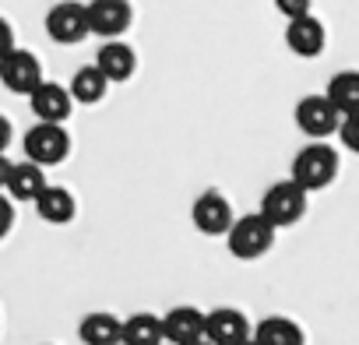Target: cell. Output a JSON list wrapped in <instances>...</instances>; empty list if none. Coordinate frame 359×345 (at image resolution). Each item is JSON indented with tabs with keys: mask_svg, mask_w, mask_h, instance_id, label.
<instances>
[{
	"mask_svg": "<svg viewBox=\"0 0 359 345\" xmlns=\"http://www.w3.org/2000/svg\"><path fill=\"white\" fill-rule=\"evenodd\" d=\"M338 165H341V158H338V151L327 141H310V144H303L296 151L292 169H289V180L299 184L306 194L310 191H324V187L334 184Z\"/></svg>",
	"mask_w": 359,
	"mask_h": 345,
	"instance_id": "obj_1",
	"label": "cell"
},
{
	"mask_svg": "<svg viewBox=\"0 0 359 345\" xmlns=\"http://www.w3.org/2000/svg\"><path fill=\"white\" fill-rule=\"evenodd\" d=\"M275 226L261 215V212H250V215H236L233 229L226 233V247L236 261H257L264 257L271 247H275Z\"/></svg>",
	"mask_w": 359,
	"mask_h": 345,
	"instance_id": "obj_2",
	"label": "cell"
},
{
	"mask_svg": "<svg viewBox=\"0 0 359 345\" xmlns=\"http://www.w3.org/2000/svg\"><path fill=\"white\" fill-rule=\"evenodd\" d=\"M306 198H310V194H306L299 184L278 180V184H271V187L264 191L257 212H261L275 229H289V226H296V222L306 215Z\"/></svg>",
	"mask_w": 359,
	"mask_h": 345,
	"instance_id": "obj_3",
	"label": "cell"
},
{
	"mask_svg": "<svg viewBox=\"0 0 359 345\" xmlns=\"http://www.w3.org/2000/svg\"><path fill=\"white\" fill-rule=\"evenodd\" d=\"M46 36L60 46H78L81 39L92 36L88 25V4L81 0H53V8L46 11Z\"/></svg>",
	"mask_w": 359,
	"mask_h": 345,
	"instance_id": "obj_4",
	"label": "cell"
},
{
	"mask_svg": "<svg viewBox=\"0 0 359 345\" xmlns=\"http://www.w3.org/2000/svg\"><path fill=\"white\" fill-rule=\"evenodd\" d=\"M25 158L50 169V165H60L67 155H71V134L64 123H36L25 130Z\"/></svg>",
	"mask_w": 359,
	"mask_h": 345,
	"instance_id": "obj_5",
	"label": "cell"
},
{
	"mask_svg": "<svg viewBox=\"0 0 359 345\" xmlns=\"http://www.w3.org/2000/svg\"><path fill=\"white\" fill-rule=\"evenodd\" d=\"M43 64L32 50H22L15 46L8 57H0V85L15 95H32L39 85H43Z\"/></svg>",
	"mask_w": 359,
	"mask_h": 345,
	"instance_id": "obj_6",
	"label": "cell"
},
{
	"mask_svg": "<svg viewBox=\"0 0 359 345\" xmlns=\"http://www.w3.org/2000/svg\"><path fill=\"white\" fill-rule=\"evenodd\" d=\"M292 116H296V127L306 137H313V141H327L341 127V113L331 106L327 95H303L296 102V113Z\"/></svg>",
	"mask_w": 359,
	"mask_h": 345,
	"instance_id": "obj_7",
	"label": "cell"
},
{
	"mask_svg": "<svg viewBox=\"0 0 359 345\" xmlns=\"http://www.w3.org/2000/svg\"><path fill=\"white\" fill-rule=\"evenodd\" d=\"M191 222H194V229L205 233V236H226V233L233 229V222H236V212H233V205H229L226 194L205 191V194H198V201L191 205Z\"/></svg>",
	"mask_w": 359,
	"mask_h": 345,
	"instance_id": "obj_8",
	"label": "cell"
},
{
	"mask_svg": "<svg viewBox=\"0 0 359 345\" xmlns=\"http://www.w3.org/2000/svg\"><path fill=\"white\" fill-rule=\"evenodd\" d=\"M88 25H92V36H99L102 43L120 39L134 25L130 0H88Z\"/></svg>",
	"mask_w": 359,
	"mask_h": 345,
	"instance_id": "obj_9",
	"label": "cell"
},
{
	"mask_svg": "<svg viewBox=\"0 0 359 345\" xmlns=\"http://www.w3.org/2000/svg\"><path fill=\"white\" fill-rule=\"evenodd\" d=\"M29 106H32V113H36V120L39 123H67V116L74 113V95H71V88L67 85H60V81H43L32 95H29Z\"/></svg>",
	"mask_w": 359,
	"mask_h": 345,
	"instance_id": "obj_10",
	"label": "cell"
},
{
	"mask_svg": "<svg viewBox=\"0 0 359 345\" xmlns=\"http://www.w3.org/2000/svg\"><path fill=\"white\" fill-rule=\"evenodd\" d=\"M250 334H254V327H250L243 310H236V306L205 310V338L212 345H236V341H243Z\"/></svg>",
	"mask_w": 359,
	"mask_h": 345,
	"instance_id": "obj_11",
	"label": "cell"
},
{
	"mask_svg": "<svg viewBox=\"0 0 359 345\" xmlns=\"http://www.w3.org/2000/svg\"><path fill=\"white\" fill-rule=\"evenodd\" d=\"M285 46H289V53H296V57H303V60L320 57L324 46H327V29H324V22H320L317 15L289 18V25H285Z\"/></svg>",
	"mask_w": 359,
	"mask_h": 345,
	"instance_id": "obj_12",
	"label": "cell"
},
{
	"mask_svg": "<svg viewBox=\"0 0 359 345\" xmlns=\"http://www.w3.org/2000/svg\"><path fill=\"white\" fill-rule=\"evenodd\" d=\"M162 338L169 345H191L205 338V310L201 306H172L162 313Z\"/></svg>",
	"mask_w": 359,
	"mask_h": 345,
	"instance_id": "obj_13",
	"label": "cell"
},
{
	"mask_svg": "<svg viewBox=\"0 0 359 345\" xmlns=\"http://www.w3.org/2000/svg\"><path fill=\"white\" fill-rule=\"evenodd\" d=\"M50 187V180H46V169L43 165H36V162H15V169H11V177H8V198L15 201V205H36V198L43 194Z\"/></svg>",
	"mask_w": 359,
	"mask_h": 345,
	"instance_id": "obj_14",
	"label": "cell"
},
{
	"mask_svg": "<svg viewBox=\"0 0 359 345\" xmlns=\"http://www.w3.org/2000/svg\"><path fill=\"white\" fill-rule=\"evenodd\" d=\"M95 67L109 78V85H120V81H130L134 71H137V53L123 43V39H106L95 53Z\"/></svg>",
	"mask_w": 359,
	"mask_h": 345,
	"instance_id": "obj_15",
	"label": "cell"
},
{
	"mask_svg": "<svg viewBox=\"0 0 359 345\" xmlns=\"http://www.w3.org/2000/svg\"><path fill=\"white\" fill-rule=\"evenodd\" d=\"M78 338L85 345H120L123 341V317L109 310H92L78 324Z\"/></svg>",
	"mask_w": 359,
	"mask_h": 345,
	"instance_id": "obj_16",
	"label": "cell"
},
{
	"mask_svg": "<svg viewBox=\"0 0 359 345\" xmlns=\"http://www.w3.org/2000/svg\"><path fill=\"white\" fill-rule=\"evenodd\" d=\"M250 338H254V345H306L303 327L292 317H282V313H271V317L257 320Z\"/></svg>",
	"mask_w": 359,
	"mask_h": 345,
	"instance_id": "obj_17",
	"label": "cell"
},
{
	"mask_svg": "<svg viewBox=\"0 0 359 345\" xmlns=\"http://www.w3.org/2000/svg\"><path fill=\"white\" fill-rule=\"evenodd\" d=\"M36 212H39V219L50 222V226H67V222L78 215V201H74V194H71L67 187L50 184V187L36 198Z\"/></svg>",
	"mask_w": 359,
	"mask_h": 345,
	"instance_id": "obj_18",
	"label": "cell"
},
{
	"mask_svg": "<svg viewBox=\"0 0 359 345\" xmlns=\"http://www.w3.org/2000/svg\"><path fill=\"white\" fill-rule=\"evenodd\" d=\"M71 95H74V102L78 106H95V102H102L106 99V88H109V78L95 67V64H85V67H78L74 71V78H71Z\"/></svg>",
	"mask_w": 359,
	"mask_h": 345,
	"instance_id": "obj_19",
	"label": "cell"
},
{
	"mask_svg": "<svg viewBox=\"0 0 359 345\" xmlns=\"http://www.w3.org/2000/svg\"><path fill=\"white\" fill-rule=\"evenodd\" d=\"M324 95L331 99V106H334L341 116L359 113V71H338V74L327 81Z\"/></svg>",
	"mask_w": 359,
	"mask_h": 345,
	"instance_id": "obj_20",
	"label": "cell"
},
{
	"mask_svg": "<svg viewBox=\"0 0 359 345\" xmlns=\"http://www.w3.org/2000/svg\"><path fill=\"white\" fill-rule=\"evenodd\" d=\"M162 338V317L158 313H130L123 317V345H158Z\"/></svg>",
	"mask_w": 359,
	"mask_h": 345,
	"instance_id": "obj_21",
	"label": "cell"
},
{
	"mask_svg": "<svg viewBox=\"0 0 359 345\" xmlns=\"http://www.w3.org/2000/svg\"><path fill=\"white\" fill-rule=\"evenodd\" d=\"M338 137H341V144H345L348 151H355V155H359V113H352V116H341Z\"/></svg>",
	"mask_w": 359,
	"mask_h": 345,
	"instance_id": "obj_22",
	"label": "cell"
},
{
	"mask_svg": "<svg viewBox=\"0 0 359 345\" xmlns=\"http://www.w3.org/2000/svg\"><path fill=\"white\" fill-rule=\"evenodd\" d=\"M310 8H313V0H275V11H278V15H285V22H289V18L313 15Z\"/></svg>",
	"mask_w": 359,
	"mask_h": 345,
	"instance_id": "obj_23",
	"label": "cell"
},
{
	"mask_svg": "<svg viewBox=\"0 0 359 345\" xmlns=\"http://www.w3.org/2000/svg\"><path fill=\"white\" fill-rule=\"evenodd\" d=\"M15 229V201L8 194H0V240Z\"/></svg>",
	"mask_w": 359,
	"mask_h": 345,
	"instance_id": "obj_24",
	"label": "cell"
},
{
	"mask_svg": "<svg viewBox=\"0 0 359 345\" xmlns=\"http://www.w3.org/2000/svg\"><path fill=\"white\" fill-rule=\"evenodd\" d=\"M11 50H15V29L4 15H0V57H8Z\"/></svg>",
	"mask_w": 359,
	"mask_h": 345,
	"instance_id": "obj_25",
	"label": "cell"
},
{
	"mask_svg": "<svg viewBox=\"0 0 359 345\" xmlns=\"http://www.w3.org/2000/svg\"><path fill=\"white\" fill-rule=\"evenodd\" d=\"M11 137H15V130H11V120H8V116H0V151H8Z\"/></svg>",
	"mask_w": 359,
	"mask_h": 345,
	"instance_id": "obj_26",
	"label": "cell"
},
{
	"mask_svg": "<svg viewBox=\"0 0 359 345\" xmlns=\"http://www.w3.org/2000/svg\"><path fill=\"white\" fill-rule=\"evenodd\" d=\"M11 169H15V162L8 158V151H0V191L8 187V177H11Z\"/></svg>",
	"mask_w": 359,
	"mask_h": 345,
	"instance_id": "obj_27",
	"label": "cell"
},
{
	"mask_svg": "<svg viewBox=\"0 0 359 345\" xmlns=\"http://www.w3.org/2000/svg\"><path fill=\"white\" fill-rule=\"evenodd\" d=\"M191 345H212V341H208V338H201V341H191Z\"/></svg>",
	"mask_w": 359,
	"mask_h": 345,
	"instance_id": "obj_28",
	"label": "cell"
},
{
	"mask_svg": "<svg viewBox=\"0 0 359 345\" xmlns=\"http://www.w3.org/2000/svg\"><path fill=\"white\" fill-rule=\"evenodd\" d=\"M236 345H254V338H243V341H236Z\"/></svg>",
	"mask_w": 359,
	"mask_h": 345,
	"instance_id": "obj_29",
	"label": "cell"
},
{
	"mask_svg": "<svg viewBox=\"0 0 359 345\" xmlns=\"http://www.w3.org/2000/svg\"><path fill=\"white\" fill-rule=\"evenodd\" d=\"M158 345H169V341H158Z\"/></svg>",
	"mask_w": 359,
	"mask_h": 345,
	"instance_id": "obj_30",
	"label": "cell"
},
{
	"mask_svg": "<svg viewBox=\"0 0 359 345\" xmlns=\"http://www.w3.org/2000/svg\"><path fill=\"white\" fill-rule=\"evenodd\" d=\"M120 345H123V341H120Z\"/></svg>",
	"mask_w": 359,
	"mask_h": 345,
	"instance_id": "obj_31",
	"label": "cell"
}]
</instances>
